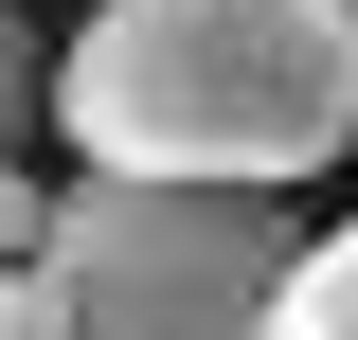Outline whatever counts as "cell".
Wrapping results in <instances>:
<instances>
[{
  "instance_id": "cell-1",
  "label": "cell",
  "mask_w": 358,
  "mask_h": 340,
  "mask_svg": "<svg viewBox=\"0 0 358 340\" xmlns=\"http://www.w3.org/2000/svg\"><path fill=\"white\" fill-rule=\"evenodd\" d=\"M54 126L108 179H322L358 143V0H108L54 54Z\"/></svg>"
},
{
  "instance_id": "cell-2",
  "label": "cell",
  "mask_w": 358,
  "mask_h": 340,
  "mask_svg": "<svg viewBox=\"0 0 358 340\" xmlns=\"http://www.w3.org/2000/svg\"><path fill=\"white\" fill-rule=\"evenodd\" d=\"M287 197L268 179H54V287H72V340H287Z\"/></svg>"
},
{
  "instance_id": "cell-3",
  "label": "cell",
  "mask_w": 358,
  "mask_h": 340,
  "mask_svg": "<svg viewBox=\"0 0 358 340\" xmlns=\"http://www.w3.org/2000/svg\"><path fill=\"white\" fill-rule=\"evenodd\" d=\"M287 340H358V215L305 233V269H287Z\"/></svg>"
},
{
  "instance_id": "cell-4",
  "label": "cell",
  "mask_w": 358,
  "mask_h": 340,
  "mask_svg": "<svg viewBox=\"0 0 358 340\" xmlns=\"http://www.w3.org/2000/svg\"><path fill=\"white\" fill-rule=\"evenodd\" d=\"M36 108H54V54L18 36V0H0V162H18V126H36Z\"/></svg>"
},
{
  "instance_id": "cell-5",
  "label": "cell",
  "mask_w": 358,
  "mask_h": 340,
  "mask_svg": "<svg viewBox=\"0 0 358 340\" xmlns=\"http://www.w3.org/2000/svg\"><path fill=\"white\" fill-rule=\"evenodd\" d=\"M54 251V179H18V162H0V269H36Z\"/></svg>"
},
{
  "instance_id": "cell-6",
  "label": "cell",
  "mask_w": 358,
  "mask_h": 340,
  "mask_svg": "<svg viewBox=\"0 0 358 340\" xmlns=\"http://www.w3.org/2000/svg\"><path fill=\"white\" fill-rule=\"evenodd\" d=\"M0 287H18V269H0Z\"/></svg>"
}]
</instances>
